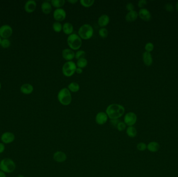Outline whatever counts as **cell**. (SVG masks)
<instances>
[{
  "mask_svg": "<svg viewBox=\"0 0 178 177\" xmlns=\"http://www.w3.org/2000/svg\"><path fill=\"white\" fill-rule=\"evenodd\" d=\"M125 112L124 107L117 103L111 104L106 109V113L111 120L119 119L123 116Z\"/></svg>",
  "mask_w": 178,
  "mask_h": 177,
  "instance_id": "1",
  "label": "cell"
},
{
  "mask_svg": "<svg viewBox=\"0 0 178 177\" xmlns=\"http://www.w3.org/2000/svg\"><path fill=\"white\" fill-rule=\"evenodd\" d=\"M57 99L62 105L65 106L68 105L72 101L71 92L69 91L68 88H63L59 91Z\"/></svg>",
  "mask_w": 178,
  "mask_h": 177,
  "instance_id": "2",
  "label": "cell"
},
{
  "mask_svg": "<svg viewBox=\"0 0 178 177\" xmlns=\"http://www.w3.org/2000/svg\"><path fill=\"white\" fill-rule=\"evenodd\" d=\"M16 168V165L14 160L9 158H5L0 161V170L6 174H11Z\"/></svg>",
  "mask_w": 178,
  "mask_h": 177,
  "instance_id": "3",
  "label": "cell"
},
{
  "mask_svg": "<svg viewBox=\"0 0 178 177\" xmlns=\"http://www.w3.org/2000/svg\"><path fill=\"white\" fill-rule=\"evenodd\" d=\"M78 33L81 39L89 40L93 35V28L90 24H85L79 28Z\"/></svg>",
  "mask_w": 178,
  "mask_h": 177,
  "instance_id": "4",
  "label": "cell"
},
{
  "mask_svg": "<svg viewBox=\"0 0 178 177\" xmlns=\"http://www.w3.org/2000/svg\"><path fill=\"white\" fill-rule=\"evenodd\" d=\"M67 44L70 49L73 50H78L81 46V38L76 33H72L68 36L67 39Z\"/></svg>",
  "mask_w": 178,
  "mask_h": 177,
  "instance_id": "5",
  "label": "cell"
},
{
  "mask_svg": "<svg viewBox=\"0 0 178 177\" xmlns=\"http://www.w3.org/2000/svg\"><path fill=\"white\" fill-rule=\"evenodd\" d=\"M77 65L73 61H68L62 65V72L67 77H70L76 72Z\"/></svg>",
  "mask_w": 178,
  "mask_h": 177,
  "instance_id": "6",
  "label": "cell"
},
{
  "mask_svg": "<svg viewBox=\"0 0 178 177\" xmlns=\"http://www.w3.org/2000/svg\"><path fill=\"white\" fill-rule=\"evenodd\" d=\"M15 140V135L14 133L10 131H6L2 134L1 136V142L4 145H8L13 142Z\"/></svg>",
  "mask_w": 178,
  "mask_h": 177,
  "instance_id": "7",
  "label": "cell"
},
{
  "mask_svg": "<svg viewBox=\"0 0 178 177\" xmlns=\"http://www.w3.org/2000/svg\"><path fill=\"white\" fill-rule=\"evenodd\" d=\"M124 123L128 126H133L137 121V116L134 112H129L124 116Z\"/></svg>",
  "mask_w": 178,
  "mask_h": 177,
  "instance_id": "8",
  "label": "cell"
},
{
  "mask_svg": "<svg viewBox=\"0 0 178 177\" xmlns=\"http://www.w3.org/2000/svg\"><path fill=\"white\" fill-rule=\"evenodd\" d=\"M13 33L12 28L8 24H4L0 27V36L3 39H8Z\"/></svg>",
  "mask_w": 178,
  "mask_h": 177,
  "instance_id": "9",
  "label": "cell"
},
{
  "mask_svg": "<svg viewBox=\"0 0 178 177\" xmlns=\"http://www.w3.org/2000/svg\"><path fill=\"white\" fill-rule=\"evenodd\" d=\"M66 11L62 8H59L55 9L53 12V17L54 19L57 21L60 22L65 19L66 17Z\"/></svg>",
  "mask_w": 178,
  "mask_h": 177,
  "instance_id": "10",
  "label": "cell"
},
{
  "mask_svg": "<svg viewBox=\"0 0 178 177\" xmlns=\"http://www.w3.org/2000/svg\"><path fill=\"white\" fill-rule=\"evenodd\" d=\"M108 119V117L106 112H100L96 115L95 122L98 125H103L107 122Z\"/></svg>",
  "mask_w": 178,
  "mask_h": 177,
  "instance_id": "11",
  "label": "cell"
},
{
  "mask_svg": "<svg viewBox=\"0 0 178 177\" xmlns=\"http://www.w3.org/2000/svg\"><path fill=\"white\" fill-rule=\"evenodd\" d=\"M53 159L57 163H63L67 160V155L64 152L57 151L54 153Z\"/></svg>",
  "mask_w": 178,
  "mask_h": 177,
  "instance_id": "12",
  "label": "cell"
},
{
  "mask_svg": "<svg viewBox=\"0 0 178 177\" xmlns=\"http://www.w3.org/2000/svg\"><path fill=\"white\" fill-rule=\"evenodd\" d=\"M62 56L64 59L72 61L75 57V53L70 48H65L62 51Z\"/></svg>",
  "mask_w": 178,
  "mask_h": 177,
  "instance_id": "13",
  "label": "cell"
},
{
  "mask_svg": "<svg viewBox=\"0 0 178 177\" xmlns=\"http://www.w3.org/2000/svg\"><path fill=\"white\" fill-rule=\"evenodd\" d=\"M138 15L142 20L145 21H149L152 18V15L150 11L145 8L140 9Z\"/></svg>",
  "mask_w": 178,
  "mask_h": 177,
  "instance_id": "14",
  "label": "cell"
},
{
  "mask_svg": "<svg viewBox=\"0 0 178 177\" xmlns=\"http://www.w3.org/2000/svg\"><path fill=\"white\" fill-rule=\"evenodd\" d=\"M25 9L26 12L31 13L35 11L36 7V3L34 0H29L25 4Z\"/></svg>",
  "mask_w": 178,
  "mask_h": 177,
  "instance_id": "15",
  "label": "cell"
},
{
  "mask_svg": "<svg viewBox=\"0 0 178 177\" xmlns=\"http://www.w3.org/2000/svg\"><path fill=\"white\" fill-rule=\"evenodd\" d=\"M109 21L110 18L106 14H103L100 16L97 21L98 24L100 28H105V27L109 24Z\"/></svg>",
  "mask_w": 178,
  "mask_h": 177,
  "instance_id": "16",
  "label": "cell"
},
{
  "mask_svg": "<svg viewBox=\"0 0 178 177\" xmlns=\"http://www.w3.org/2000/svg\"><path fill=\"white\" fill-rule=\"evenodd\" d=\"M33 86L28 83L24 84L21 87V92L25 95H29L33 92Z\"/></svg>",
  "mask_w": 178,
  "mask_h": 177,
  "instance_id": "17",
  "label": "cell"
},
{
  "mask_svg": "<svg viewBox=\"0 0 178 177\" xmlns=\"http://www.w3.org/2000/svg\"><path fill=\"white\" fill-rule=\"evenodd\" d=\"M143 60L144 64L145 65L149 67L152 65L153 64L152 56L149 52H145L143 54Z\"/></svg>",
  "mask_w": 178,
  "mask_h": 177,
  "instance_id": "18",
  "label": "cell"
},
{
  "mask_svg": "<svg viewBox=\"0 0 178 177\" xmlns=\"http://www.w3.org/2000/svg\"><path fill=\"white\" fill-rule=\"evenodd\" d=\"M138 13L135 10L130 11L127 14L125 19L128 22H133L138 17Z\"/></svg>",
  "mask_w": 178,
  "mask_h": 177,
  "instance_id": "19",
  "label": "cell"
},
{
  "mask_svg": "<svg viewBox=\"0 0 178 177\" xmlns=\"http://www.w3.org/2000/svg\"><path fill=\"white\" fill-rule=\"evenodd\" d=\"M41 9L44 14H50L52 12V4L48 1H44L42 3Z\"/></svg>",
  "mask_w": 178,
  "mask_h": 177,
  "instance_id": "20",
  "label": "cell"
},
{
  "mask_svg": "<svg viewBox=\"0 0 178 177\" xmlns=\"http://www.w3.org/2000/svg\"><path fill=\"white\" fill-rule=\"evenodd\" d=\"M62 31L67 35H70L74 31V27L71 23L66 22L62 25Z\"/></svg>",
  "mask_w": 178,
  "mask_h": 177,
  "instance_id": "21",
  "label": "cell"
},
{
  "mask_svg": "<svg viewBox=\"0 0 178 177\" xmlns=\"http://www.w3.org/2000/svg\"><path fill=\"white\" fill-rule=\"evenodd\" d=\"M160 145L155 141H152L149 143L147 146V149L151 152H156L159 150Z\"/></svg>",
  "mask_w": 178,
  "mask_h": 177,
  "instance_id": "22",
  "label": "cell"
},
{
  "mask_svg": "<svg viewBox=\"0 0 178 177\" xmlns=\"http://www.w3.org/2000/svg\"><path fill=\"white\" fill-rule=\"evenodd\" d=\"M126 134L129 137L134 138L137 136L138 131L134 127L128 126L126 129Z\"/></svg>",
  "mask_w": 178,
  "mask_h": 177,
  "instance_id": "23",
  "label": "cell"
},
{
  "mask_svg": "<svg viewBox=\"0 0 178 177\" xmlns=\"http://www.w3.org/2000/svg\"><path fill=\"white\" fill-rule=\"evenodd\" d=\"M68 89L69 91L73 93H77L80 90V85L75 82H71L68 86Z\"/></svg>",
  "mask_w": 178,
  "mask_h": 177,
  "instance_id": "24",
  "label": "cell"
},
{
  "mask_svg": "<svg viewBox=\"0 0 178 177\" xmlns=\"http://www.w3.org/2000/svg\"><path fill=\"white\" fill-rule=\"evenodd\" d=\"M51 3L54 7L59 9V8H61L65 5V0H52L51 1Z\"/></svg>",
  "mask_w": 178,
  "mask_h": 177,
  "instance_id": "25",
  "label": "cell"
},
{
  "mask_svg": "<svg viewBox=\"0 0 178 177\" xmlns=\"http://www.w3.org/2000/svg\"><path fill=\"white\" fill-rule=\"evenodd\" d=\"M76 65L78 68L83 69L84 68L86 67V66L88 65V60L85 58L79 59L77 60Z\"/></svg>",
  "mask_w": 178,
  "mask_h": 177,
  "instance_id": "26",
  "label": "cell"
},
{
  "mask_svg": "<svg viewBox=\"0 0 178 177\" xmlns=\"http://www.w3.org/2000/svg\"><path fill=\"white\" fill-rule=\"evenodd\" d=\"M54 31L56 32H59L62 30V25L60 22L55 21L53 23L52 26Z\"/></svg>",
  "mask_w": 178,
  "mask_h": 177,
  "instance_id": "27",
  "label": "cell"
},
{
  "mask_svg": "<svg viewBox=\"0 0 178 177\" xmlns=\"http://www.w3.org/2000/svg\"><path fill=\"white\" fill-rule=\"evenodd\" d=\"M94 0H80V3L85 7H91L93 5Z\"/></svg>",
  "mask_w": 178,
  "mask_h": 177,
  "instance_id": "28",
  "label": "cell"
},
{
  "mask_svg": "<svg viewBox=\"0 0 178 177\" xmlns=\"http://www.w3.org/2000/svg\"><path fill=\"white\" fill-rule=\"evenodd\" d=\"M99 34L102 38H106L108 35V31L105 28H100L99 29Z\"/></svg>",
  "mask_w": 178,
  "mask_h": 177,
  "instance_id": "29",
  "label": "cell"
},
{
  "mask_svg": "<svg viewBox=\"0 0 178 177\" xmlns=\"http://www.w3.org/2000/svg\"><path fill=\"white\" fill-rule=\"evenodd\" d=\"M86 53L83 50H79L77 51L76 53H75V57L74 58L78 60L79 59L85 58Z\"/></svg>",
  "mask_w": 178,
  "mask_h": 177,
  "instance_id": "30",
  "label": "cell"
},
{
  "mask_svg": "<svg viewBox=\"0 0 178 177\" xmlns=\"http://www.w3.org/2000/svg\"><path fill=\"white\" fill-rule=\"evenodd\" d=\"M127 125L126 124H125L124 122H121L120 121V122L118 123L116 128L119 131H123L126 129Z\"/></svg>",
  "mask_w": 178,
  "mask_h": 177,
  "instance_id": "31",
  "label": "cell"
},
{
  "mask_svg": "<svg viewBox=\"0 0 178 177\" xmlns=\"http://www.w3.org/2000/svg\"><path fill=\"white\" fill-rule=\"evenodd\" d=\"M1 46L4 48H7L10 46V42L8 39H3L1 43Z\"/></svg>",
  "mask_w": 178,
  "mask_h": 177,
  "instance_id": "32",
  "label": "cell"
},
{
  "mask_svg": "<svg viewBox=\"0 0 178 177\" xmlns=\"http://www.w3.org/2000/svg\"><path fill=\"white\" fill-rule=\"evenodd\" d=\"M137 148L140 151H144L147 149V146L145 143L140 142L137 145Z\"/></svg>",
  "mask_w": 178,
  "mask_h": 177,
  "instance_id": "33",
  "label": "cell"
},
{
  "mask_svg": "<svg viewBox=\"0 0 178 177\" xmlns=\"http://www.w3.org/2000/svg\"><path fill=\"white\" fill-rule=\"evenodd\" d=\"M154 44L152 43H150V42L146 43L145 46L146 52H149V53H150L152 51H153V50H154Z\"/></svg>",
  "mask_w": 178,
  "mask_h": 177,
  "instance_id": "34",
  "label": "cell"
},
{
  "mask_svg": "<svg viewBox=\"0 0 178 177\" xmlns=\"http://www.w3.org/2000/svg\"><path fill=\"white\" fill-rule=\"evenodd\" d=\"M165 9H166L167 11L169 12H172L174 9L173 5L171 3L166 4V5H165Z\"/></svg>",
  "mask_w": 178,
  "mask_h": 177,
  "instance_id": "35",
  "label": "cell"
},
{
  "mask_svg": "<svg viewBox=\"0 0 178 177\" xmlns=\"http://www.w3.org/2000/svg\"><path fill=\"white\" fill-rule=\"evenodd\" d=\"M146 4H147V1L146 0H140L138 2V7L141 9H143L144 7L146 5Z\"/></svg>",
  "mask_w": 178,
  "mask_h": 177,
  "instance_id": "36",
  "label": "cell"
},
{
  "mask_svg": "<svg viewBox=\"0 0 178 177\" xmlns=\"http://www.w3.org/2000/svg\"><path fill=\"white\" fill-rule=\"evenodd\" d=\"M126 9L129 12L134 10V5H133V4L132 3L129 2V3H127V4L126 5Z\"/></svg>",
  "mask_w": 178,
  "mask_h": 177,
  "instance_id": "37",
  "label": "cell"
},
{
  "mask_svg": "<svg viewBox=\"0 0 178 177\" xmlns=\"http://www.w3.org/2000/svg\"><path fill=\"white\" fill-rule=\"evenodd\" d=\"M120 122V120H119V119H114V120H111V123L112 124V125L113 126V127H117L118 123Z\"/></svg>",
  "mask_w": 178,
  "mask_h": 177,
  "instance_id": "38",
  "label": "cell"
},
{
  "mask_svg": "<svg viewBox=\"0 0 178 177\" xmlns=\"http://www.w3.org/2000/svg\"><path fill=\"white\" fill-rule=\"evenodd\" d=\"M5 146L2 142H0V154L3 153L5 151Z\"/></svg>",
  "mask_w": 178,
  "mask_h": 177,
  "instance_id": "39",
  "label": "cell"
},
{
  "mask_svg": "<svg viewBox=\"0 0 178 177\" xmlns=\"http://www.w3.org/2000/svg\"><path fill=\"white\" fill-rule=\"evenodd\" d=\"M76 72L77 74H81L83 72V70L80 68H77L76 70Z\"/></svg>",
  "mask_w": 178,
  "mask_h": 177,
  "instance_id": "40",
  "label": "cell"
},
{
  "mask_svg": "<svg viewBox=\"0 0 178 177\" xmlns=\"http://www.w3.org/2000/svg\"><path fill=\"white\" fill-rule=\"evenodd\" d=\"M0 177H6V173L0 170Z\"/></svg>",
  "mask_w": 178,
  "mask_h": 177,
  "instance_id": "41",
  "label": "cell"
},
{
  "mask_svg": "<svg viewBox=\"0 0 178 177\" xmlns=\"http://www.w3.org/2000/svg\"><path fill=\"white\" fill-rule=\"evenodd\" d=\"M67 1L70 3L74 4L76 3L77 2H78V0H68Z\"/></svg>",
  "mask_w": 178,
  "mask_h": 177,
  "instance_id": "42",
  "label": "cell"
},
{
  "mask_svg": "<svg viewBox=\"0 0 178 177\" xmlns=\"http://www.w3.org/2000/svg\"><path fill=\"white\" fill-rule=\"evenodd\" d=\"M17 177H25L24 175H17Z\"/></svg>",
  "mask_w": 178,
  "mask_h": 177,
  "instance_id": "43",
  "label": "cell"
},
{
  "mask_svg": "<svg viewBox=\"0 0 178 177\" xmlns=\"http://www.w3.org/2000/svg\"><path fill=\"white\" fill-rule=\"evenodd\" d=\"M176 9H177V10L178 11V1L177 2L176 4Z\"/></svg>",
  "mask_w": 178,
  "mask_h": 177,
  "instance_id": "44",
  "label": "cell"
},
{
  "mask_svg": "<svg viewBox=\"0 0 178 177\" xmlns=\"http://www.w3.org/2000/svg\"><path fill=\"white\" fill-rule=\"evenodd\" d=\"M1 41H2V39H1V38L0 36V45H1Z\"/></svg>",
  "mask_w": 178,
  "mask_h": 177,
  "instance_id": "45",
  "label": "cell"
},
{
  "mask_svg": "<svg viewBox=\"0 0 178 177\" xmlns=\"http://www.w3.org/2000/svg\"><path fill=\"white\" fill-rule=\"evenodd\" d=\"M1 89V82H0V90Z\"/></svg>",
  "mask_w": 178,
  "mask_h": 177,
  "instance_id": "46",
  "label": "cell"
}]
</instances>
